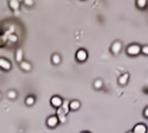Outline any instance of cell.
Instances as JSON below:
<instances>
[{
	"instance_id": "obj_1",
	"label": "cell",
	"mask_w": 148,
	"mask_h": 133,
	"mask_svg": "<svg viewBox=\"0 0 148 133\" xmlns=\"http://www.w3.org/2000/svg\"><path fill=\"white\" fill-rule=\"evenodd\" d=\"M127 52L129 55H132V56H134V55H138L139 52H141V48L138 44H132V45H129L127 48Z\"/></svg>"
},
{
	"instance_id": "obj_2",
	"label": "cell",
	"mask_w": 148,
	"mask_h": 133,
	"mask_svg": "<svg viewBox=\"0 0 148 133\" xmlns=\"http://www.w3.org/2000/svg\"><path fill=\"white\" fill-rule=\"evenodd\" d=\"M87 57H88V54H87V51H85V50L81 49V50H78V51H77V54H76V58L78 59L79 62L85 61V59H87Z\"/></svg>"
},
{
	"instance_id": "obj_3",
	"label": "cell",
	"mask_w": 148,
	"mask_h": 133,
	"mask_svg": "<svg viewBox=\"0 0 148 133\" xmlns=\"http://www.w3.org/2000/svg\"><path fill=\"white\" fill-rule=\"evenodd\" d=\"M48 126L49 127H55V126L58 125V117H56V115H52V117H50V118L48 119Z\"/></svg>"
},
{
	"instance_id": "obj_4",
	"label": "cell",
	"mask_w": 148,
	"mask_h": 133,
	"mask_svg": "<svg viewBox=\"0 0 148 133\" xmlns=\"http://www.w3.org/2000/svg\"><path fill=\"white\" fill-rule=\"evenodd\" d=\"M0 68L4 70H10L11 69V63L6 58L0 57Z\"/></svg>"
},
{
	"instance_id": "obj_5",
	"label": "cell",
	"mask_w": 148,
	"mask_h": 133,
	"mask_svg": "<svg viewBox=\"0 0 148 133\" xmlns=\"http://www.w3.org/2000/svg\"><path fill=\"white\" fill-rule=\"evenodd\" d=\"M146 132H147V127L143 124H138L133 130V133H146Z\"/></svg>"
},
{
	"instance_id": "obj_6",
	"label": "cell",
	"mask_w": 148,
	"mask_h": 133,
	"mask_svg": "<svg viewBox=\"0 0 148 133\" xmlns=\"http://www.w3.org/2000/svg\"><path fill=\"white\" fill-rule=\"evenodd\" d=\"M51 103H52V106H55V107H61L62 106V103H63V100L61 99L59 96H54L51 99Z\"/></svg>"
},
{
	"instance_id": "obj_7",
	"label": "cell",
	"mask_w": 148,
	"mask_h": 133,
	"mask_svg": "<svg viewBox=\"0 0 148 133\" xmlns=\"http://www.w3.org/2000/svg\"><path fill=\"white\" fill-rule=\"evenodd\" d=\"M111 51H113V54H119V52L121 51V43L120 42H115L114 44H113V46H111Z\"/></svg>"
},
{
	"instance_id": "obj_8",
	"label": "cell",
	"mask_w": 148,
	"mask_h": 133,
	"mask_svg": "<svg viewBox=\"0 0 148 133\" xmlns=\"http://www.w3.org/2000/svg\"><path fill=\"white\" fill-rule=\"evenodd\" d=\"M79 106H81V103H79V101H77V100H74V101L69 102V108L70 109H72V110L78 109Z\"/></svg>"
},
{
	"instance_id": "obj_9",
	"label": "cell",
	"mask_w": 148,
	"mask_h": 133,
	"mask_svg": "<svg viewBox=\"0 0 148 133\" xmlns=\"http://www.w3.org/2000/svg\"><path fill=\"white\" fill-rule=\"evenodd\" d=\"M19 6H20V3H19L18 0H12V1H10V7L12 8L13 11H18Z\"/></svg>"
},
{
	"instance_id": "obj_10",
	"label": "cell",
	"mask_w": 148,
	"mask_h": 133,
	"mask_svg": "<svg viewBox=\"0 0 148 133\" xmlns=\"http://www.w3.org/2000/svg\"><path fill=\"white\" fill-rule=\"evenodd\" d=\"M20 68L23 70H25V71H30L31 69H32V66H31V64L28 63V62H26V61H23L20 63Z\"/></svg>"
},
{
	"instance_id": "obj_11",
	"label": "cell",
	"mask_w": 148,
	"mask_h": 133,
	"mask_svg": "<svg viewBox=\"0 0 148 133\" xmlns=\"http://www.w3.org/2000/svg\"><path fill=\"white\" fill-rule=\"evenodd\" d=\"M23 49H18L17 50V54H15V59H17V62H19V63H21L23 62Z\"/></svg>"
},
{
	"instance_id": "obj_12",
	"label": "cell",
	"mask_w": 148,
	"mask_h": 133,
	"mask_svg": "<svg viewBox=\"0 0 148 133\" xmlns=\"http://www.w3.org/2000/svg\"><path fill=\"white\" fill-rule=\"evenodd\" d=\"M128 77H129V75L128 74H125V75H122V76L120 77V79H119V82H120V85H126V83H127L128 82Z\"/></svg>"
},
{
	"instance_id": "obj_13",
	"label": "cell",
	"mask_w": 148,
	"mask_h": 133,
	"mask_svg": "<svg viewBox=\"0 0 148 133\" xmlns=\"http://www.w3.org/2000/svg\"><path fill=\"white\" fill-rule=\"evenodd\" d=\"M61 107L63 108V110L65 112V114H68V113H69L70 108H69V102H68V101H63V103H62Z\"/></svg>"
},
{
	"instance_id": "obj_14",
	"label": "cell",
	"mask_w": 148,
	"mask_h": 133,
	"mask_svg": "<svg viewBox=\"0 0 148 133\" xmlns=\"http://www.w3.org/2000/svg\"><path fill=\"white\" fill-rule=\"evenodd\" d=\"M25 102H26V105H27V106H32L34 103V97L33 96H27V97H26Z\"/></svg>"
},
{
	"instance_id": "obj_15",
	"label": "cell",
	"mask_w": 148,
	"mask_h": 133,
	"mask_svg": "<svg viewBox=\"0 0 148 133\" xmlns=\"http://www.w3.org/2000/svg\"><path fill=\"white\" fill-rule=\"evenodd\" d=\"M52 62H54L55 64H58V63H61V56L59 55H54L52 56Z\"/></svg>"
},
{
	"instance_id": "obj_16",
	"label": "cell",
	"mask_w": 148,
	"mask_h": 133,
	"mask_svg": "<svg viewBox=\"0 0 148 133\" xmlns=\"http://www.w3.org/2000/svg\"><path fill=\"white\" fill-rule=\"evenodd\" d=\"M6 42H7V37L4 36V35H1V36H0V46L5 45Z\"/></svg>"
},
{
	"instance_id": "obj_17",
	"label": "cell",
	"mask_w": 148,
	"mask_h": 133,
	"mask_svg": "<svg viewBox=\"0 0 148 133\" xmlns=\"http://www.w3.org/2000/svg\"><path fill=\"white\" fill-rule=\"evenodd\" d=\"M7 96L10 97V99H15V97H17V93H15L14 90H10L8 94H7Z\"/></svg>"
},
{
	"instance_id": "obj_18",
	"label": "cell",
	"mask_w": 148,
	"mask_h": 133,
	"mask_svg": "<svg viewBox=\"0 0 148 133\" xmlns=\"http://www.w3.org/2000/svg\"><path fill=\"white\" fill-rule=\"evenodd\" d=\"M147 5V1L146 0H138V6L139 7H145Z\"/></svg>"
},
{
	"instance_id": "obj_19",
	"label": "cell",
	"mask_w": 148,
	"mask_h": 133,
	"mask_svg": "<svg viewBox=\"0 0 148 133\" xmlns=\"http://www.w3.org/2000/svg\"><path fill=\"white\" fill-rule=\"evenodd\" d=\"M101 87H102V81H101V80H96V81H95V88L98 89V88H101Z\"/></svg>"
},
{
	"instance_id": "obj_20",
	"label": "cell",
	"mask_w": 148,
	"mask_h": 133,
	"mask_svg": "<svg viewBox=\"0 0 148 133\" xmlns=\"http://www.w3.org/2000/svg\"><path fill=\"white\" fill-rule=\"evenodd\" d=\"M8 39H10L11 42H13V43H15V42L18 41L17 36H14V35H10V36H8Z\"/></svg>"
},
{
	"instance_id": "obj_21",
	"label": "cell",
	"mask_w": 148,
	"mask_h": 133,
	"mask_svg": "<svg viewBox=\"0 0 148 133\" xmlns=\"http://www.w3.org/2000/svg\"><path fill=\"white\" fill-rule=\"evenodd\" d=\"M141 51H142L143 54L148 55V45H146V46H143V48H141Z\"/></svg>"
},
{
	"instance_id": "obj_22",
	"label": "cell",
	"mask_w": 148,
	"mask_h": 133,
	"mask_svg": "<svg viewBox=\"0 0 148 133\" xmlns=\"http://www.w3.org/2000/svg\"><path fill=\"white\" fill-rule=\"evenodd\" d=\"M65 120H67V118H65V115H62V117H58V121H61V123H65Z\"/></svg>"
},
{
	"instance_id": "obj_23",
	"label": "cell",
	"mask_w": 148,
	"mask_h": 133,
	"mask_svg": "<svg viewBox=\"0 0 148 133\" xmlns=\"http://www.w3.org/2000/svg\"><path fill=\"white\" fill-rule=\"evenodd\" d=\"M24 3L26 4V5L27 6H31V5H33V1H32V0H25V1H24Z\"/></svg>"
},
{
	"instance_id": "obj_24",
	"label": "cell",
	"mask_w": 148,
	"mask_h": 133,
	"mask_svg": "<svg viewBox=\"0 0 148 133\" xmlns=\"http://www.w3.org/2000/svg\"><path fill=\"white\" fill-rule=\"evenodd\" d=\"M145 115H146V117H147V118H148V107L145 109Z\"/></svg>"
},
{
	"instance_id": "obj_25",
	"label": "cell",
	"mask_w": 148,
	"mask_h": 133,
	"mask_svg": "<svg viewBox=\"0 0 148 133\" xmlns=\"http://www.w3.org/2000/svg\"><path fill=\"white\" fill-rule=\"evenodd\" d=\"M82 133H89V132H82Z\"/></svg>"
},
{
	"instance_id": "obj_26",
	"label": "cell",
	"mask_w": 148,
	"mask_h": 133,
	"mask_svg": "<svg viewBox=\"0 0 148 133\" xmlns=\"http://www.w3.org/2000/svg\"><path fill=\"white\" fill-rule=\"evenodd\" d=\"M128 133H133V131H132V132H128Z\"/></svg>"
},
{
	"instance_id": "obj_27",
	"label": "cell",
	"mask_w": 148,
	"mask_h": 133,
	"mask_svg": "<svg viewBox=\"0 0 148 133\" xmlns=\"http://www.w3.org/2000/svg\"><path fill=\"white\" fill-rule=\"evenodd\" d=\"M0 99H1V94H0Z\"/></svg>"
}]
</instances>
